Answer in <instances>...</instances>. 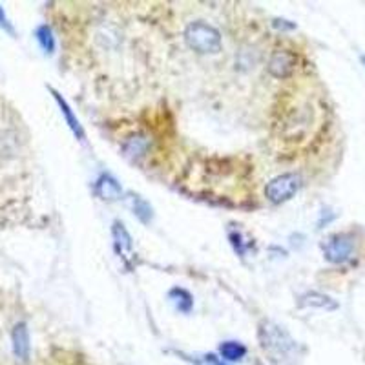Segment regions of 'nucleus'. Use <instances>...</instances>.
Returning a JSON list of instances; mask_svg holds the SVG:
<instances>
[{
	"mask_svg": "<svg viewBox=\"0 0 365 365\" xmlns=\"http://www.w3.org/2000/svg\"><path fill=\"white\" fill-rule=\"evenodd\" d=\"M257 342L268 360L276 365H294L301 360L303 349L290 333L273 320H263L257 325Z\"/></svg>",
	"mask_w": 365,
	"mask_h": 365,
	"instance_id": "nucleus-1",
	"label": "nucleus"
},
{
	"mask_svg": "<svg viewBox=\"0 0 365 365\" xmlns=\"http://www.w3.org/2000/svg\"><path fill=\"white\" fill-rule=\"evenodd\" d=\"M186 46L199 55H218L223 48L219 29L203 21L190 22L185 29Z\"/></svg>",
	"mask_w": 365,
	"mask_h": 365,
	"instance_id": "nucleus-2",
	"label": "nucleus"
},
{
	"mask_svg": "<svg viewBox=\"0 0 365 365\" xmlns=\"http://www.w3.org/2000/svg\"><path fill=\"white\" fill-rule=\"evenodd\" d=\"M301 177L294 172L279 174L268 181L265 186V197L273 205H281V203L290 201L292 197L300 192Z\"/></svg>",
	"mask_w": 365,
	"mask_h": 365,
	"instance_id": "nucleus-3",
	"label": "nucleus"
},
{
	"mask_svg": "<svg viewBox=\"0 0 365 365\" xmlns=\"http://www.w3.org/2000/svg\"><path fill=\"white\" fill-rule=\"evenodd\" d=\"M355 252V238L351 234H334L323 245V256L331 263H345L349 262Z\"/></svg>",
	"mask_w": 365,
	"mask_h": 365,
	"instance_id": "nucleus-4",
	"label": "nucleus"
},
{
	"mask_svg": "<svg viewBox=\"0 0 365 365\" xmlns=\"http://www.w3.org/2000/svg\"><path fill=\"white\" fill-rule=\"evenodd\" d=\"M298 57L290 49H276L268 59L267 70L274 79H289L296 71Z\"/></svg>",
	"mask_w": 365,
	"mask_h": 365,
	"instance_id": "nucleus-5",
	"label": "nucleus"
},
{
	"mask_svg": "<svg viewBox=\"0 0 365 365\" xmlns=\"http://www.w3.org/2000/svg\"><path fill=\"white\" fill-rule=\"evenodd\" d=\"M48 90H49V93L53 95L55 103H57V106H59L60 114H62V117H64L66 125H68V128L71 130V134H73L79 141H86V131H84V128H82L81 121L77 119V115L73 114V110H71V106L68 104V101H66V99L62 97V95H60L55 88L48 86Z\"/></svg>",
	"mask_w": 365,
	"mask_h": 365,
	"instance_id": "nucleus-6",
	"label": "nucleus"
},
{
	"mask_svg": "<svg viewBox=\"0 0 365 365\" xmlns=\"http://www.w3.org/2000/svg\"><path fill=\"white\" fill-rule=\"evenodd\" d=\"M93 192H95V196L101 199V201L106 203H114L123 199V188H121L119 181L115 179L112 174H103L95 181V185H93Z\"/></svg>",
	"mask_w": 365,
	"mask_h": 365,
	"instance_id": "nucleus-7",
	"label": "nucleus"
},
{
	"mask_svg": "<svg viewBox=\"0 0 365 365\" xmlns=\"http://www.w3.org/2000/svg\"><path fill=\"white\" fill-rule=\"evenodd\" d=\"M298 309H322V311H336L338 303L331 296L311 290L298 298Z\"/></svg>",
	"mask_w": 365,
	"mask_h": 365,
	"instance_id": "nucleus-8",
	"label": "nucleus"
},
{
	"mask_svg": "<svg viewBox=\"0 0 365 365\" xmlns=\"http://www.w3.org/2000/svg\"><path fill=\"white\" fill-rule=\"evenodd\" d=\"M125 201H126V205H128V208L131 210V214H134V216H136L141 223H144V225L152 223L153 208H152V205L144 199V197L136 194V192H128L125 197Z\"/></svg>",
	"mask_w": 365,
	"mask_h": 365,
	"instance_id": "nucleus-9",
	"label": "nucleus"
},
{
	"mask_svg": "<svg viewBox=\"0 0 365 365\" xmlns=\"http://www.w3.org/2000/svg\"><path fill=\"white\" fill-rule=\"evenodd\" d=\"M11 342H13V355L16 356V360L27 362L29 358V333H27L26 323L21 322L13 327Z\"/></svg>",
	"mask_w": 365,
	"mask_h": 365,
	"instance_id": "nucleus-10",
	"label": "nucleus"
},
{
	"mask_svg": "<svg viewBox=\"0 0 365 365\" xmlns=\"http://www.w3.org/2000/svg\"><path fill=\"white\" fill-rule=\"evenodd\" d=\"M170 303L174 305L175 311H179L181 314H190L192 309H194V298L186 289H181V287H174L170 289L168 292Z\"/></svg>",
	"mask_w": 365,
	"mask_h": 365,
	"instance_id": "nucleus-11",
	"label": "nucleus"
},
{
	"mask_svg": "<svg viewBox=\"0 0 365 365\" xmlns=\"http://www.w3.org/2000/svg\"><path fill=\"white\" fill-rule=\"evenodd\" d=\"M112 238H114V245L117 249V252H121V254L131 252L134 240H131L130 232L126 230V227L121 221H114L112 223Z\"/></svg>",
	"mask_w": 365,
	"mask_h": 365,
	"instance_id": "nucleus-12",
	"label": "nucleus"
},
{
	"mask_svg": "<svg viewBox=\"0 0 365 365\" xmlns=\"http://www.w3.org/2000/svg\"><path fill=\"white\" fill-rule=\"evenodd\" d=\"M148 144H150V141H148L147 137L141 136V134H137V136L126 139V142L123 144V152H125L126 158H130L136 161V159L142 158V155L147 153Z\"/></svg>",
	"mask_w": 365,
	"mask_h": 365,
	"instance_id": "nucleus-13",
	"label": "nucleus"
},
{
	"mask_svg": "<svg viewBox=\"0 0 365 365\" xmlns=\"http://www.w3.org/2000/svg\"><path fill=\"white\" fill-rule=\"evenodd\" d=\"M35 38H37L38 46H40V49H42L44 53L46 55L55 53V46H57V42H55L53 32H51V27H49L48 24H40V26L35 29Z\"/></svg>",
	"mask_w": 365,
	"mask_h": 365,
	"instance_id": "nucleus-14",
	"label": "nucleus"
},
{
	"mask_svg": "<svg viewBox=\"0 0 365 365\" xmlns=\"http://www.w3.org/2000/svg\"><path fill=\"white\" fill-rule=\"evenodd\" d=\"M219 355L227 362H240L245 358L247 347L240 342H223L219 345Z\"/></svg>",
	"mask_w": 365,
	"mask_h": 365,
	"instance_id": "nucleus-15",
	"label": "nucleus"
},
{
	"mask_svg": "<svg viewBox=\"0 0 365 365\" xmlns=\"http://www.w3.org/2000/svg\"><path fill=\"white\" fill-rule=\"evenodd\" d=\"M0 27H2L4 32L10 33V35H15V27H13V24L10 22V18L5 16V11L2 5H0Z\"/></svg>",
	"mask_w": 365,
	"mask_h": 365,
	"instance_id": "nucleus-16",
	"label": "nucleus"
},
{
	"mask_svg": "<svg viewBox=\"0 0 365 365\" xmlns=\"http://www.w3.org/2000/svg\"><path fill=\"white\" fill-rule=\"evenodd\" d=\"M273 26L276 27V29H294L296 24H292V22L289 21H284V18H274Z\"/></svg>",
	"mask_w": 365,
	"mask_h": 365,
	"instance_id": "nucleus-17",
	"label": "nucleus"
},
{
	"mask_svg": "<svg viewBox=\"0 0 365 365\" xmlns=\"http://www.w3.org/2000/svg\"><path fill=\"white\" fill-rule=\"evenodd\" d=\"M205 360H207L208 365H227V364H225V362H221V360H219V358H216V356H214V355L205 356Z\"/></svg>",
	"mask_w": 365,
	"mask_h": 365,
	"instance_id": "nucleus-18",
	"label": "nucleus"
},
{
	"mask_svg": "<svg viewBox=\"0 0 365 365\" xmlns=\"http://www.w3.org/2000/svg\"><path fill=\"white\" fill-rule=\"evenodd\" d=\"M362 62H364V64H365V55H364V57H362Z\"/></svg>",
	"mask_w": 365,
	"mask_h": 365,
	"instance_id": "nucleus-19",
	"label": "nucleus"
}]
</instances>
